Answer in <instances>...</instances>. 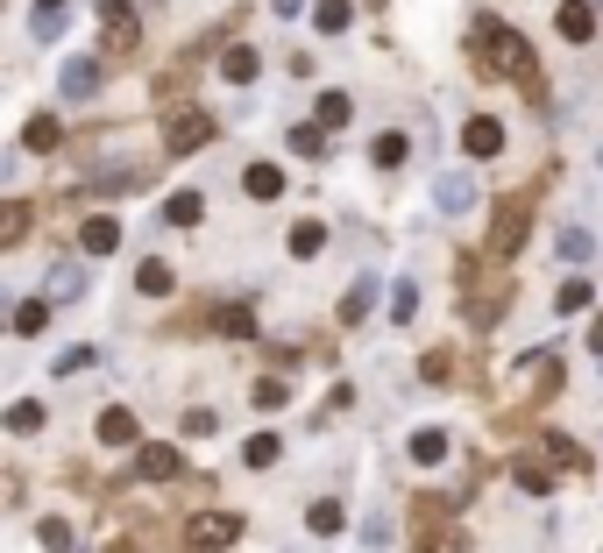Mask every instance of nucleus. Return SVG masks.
I'll return each instance as SVG.
<instances>
[{
	"mask_svg": "<svg viewBox=\"0 0 603 553\" xmlns=\"http://www.w3.org/2000/svg\"><path fill=\"white\" fill-rule=\"evenodd\" d=\"M469 57L483 64V78H518L533 100H547V93H540V64H533V50H525V36L504 29L497 15H476V22H469Z\"/></svg>",
	"mask_w": 603,
	"mask_h": 553,
	"instance_id": "1",
	"label": "nucleus"
},
{
	"mask_svg": "<svg viewBox=\"0 0 603 553\" xmlns=\"http://www.w3.org/2000/svg\"><path fill=\"white\" fill-rule=\"evenodd\" d=\"M525 227H533V192H518V199H504V206H497V227H490V249H497V256H518Z\"/></svg>",
	"mask_w": 603,
	"mask_h": 553,
	"instance_id": "2",
	"label": "nucleus"
},
{
	"mask_svg": "<svg viewBox=\"0 0 603 553\" xmlns=\"http://www.w3.org/2000/svg\"><path fill=\"white\" fill-rule=\"evenodd\" d=\"M206 142H213V121H206V114H192V107L171 114V128H164V149H171V156H192V149H206Z\"/></svg>",
	"mask_w": 603,
	"mask_h": 553,
	"instance_id": "3",
	"label": "nucleus"
},
{
	"mask_svg": "<svg viewBox=\"0 0 603 553\" xmlns=\"http://www.w3.org/2000/svg\"><path fill=\"white\" fill-rule=\"evenodd\" d=\"M100 86H107L100 57H71V64H64V78H57V93H64V100H100Z\"/></svg>",
	"mask_w": 603,
	"mask_h": 553,
	"instance_id": "4",
	"label": "nucleus"
},
{
	"mask_svg": "<svg viewBox=\"0 0 603 553\" xmlns=\"http://www.w3.org/2000/svg\"><path fill=\"white\" fill-rule=\"evenodd\" d=\"M433 206H440V213H469V206H476V178H469V171H440V178H433Z\"/></svg>",
	"mask_w": 603,
	"mask_h": 553,
	"instance_id": "5",
	"label": "nucleus"
},
{
	"mask_svg": "<svg viewBox=\"0 0 603 553\" xmlns=\"http://www.w3.org/2000/svg\"><path fill=\"white\" fill-rule=\"evenodd\" d=\"M100 15H107V50H114V57H128V50L142 43V22H135V8H121V0H107Z\"/></svg>",
	"mask_w": 603,
	"mask_h": 553,
	"instance_id": "6",
	"label": "nucleus"
},
{
	"mask_svg": "<svg viewBox=\"0 0 603 553\" xmlns=\"http://www.w3.org/2000/svg\"><path fill=\"white\" fill-rule=\"evenodd\" d=\"M462 149L476 156V164H490V156H504V121H490V114H476V121L462 128Z\"/></svg>",
	"mask_w": 603,
	"mask_h": 553,
	"instance_id": "7",
	"label": "nucleus"
},
{
	"mask_svg": "<svg viewBox=\"0 0 603 553\" xmlns=\"http://www.w3.org/2000/svg\"><path fill=\"white\" fill-rule=\"evenodd\" d=\"M135 468H142L149 483H171V476H185V454H178V447H164V440H149V447L135 454Z\"/></svg>",
	"mask_w": 603,
	"mask_h": 553,
	"instance_id": "8",
	"label": "nucleus"
},
{
	"mask_svg": "<svg viewBox=\"0 0 603 553\" xmlns=\"http://www.w3.org/2000/svg\"><path fill=\"white\" fill-rule=\"evenodd\" d=\"M228 539H242V518L235 511H206V518H192V546L206 553V546H228Z\"/></svg>",
	"mask_w": 603,
	"mask_h": 553,
	"instance_id": "9",
	"label": "nucleus"
},
{
	"mask_svg": "<svg viewBox=\"0 0 603 553\" xmlns=\"http://www.w3.org/2000/svg\"><path fill=\"white\" fill-rule=\"evenodd\" d=\"M554 29H561V43H589V36H596V15L582 8V0H561V8H554Z\"/></svg>",
	"mask_w": 603,
	"mask_h": 553,
	"instance_id": "10",
	"label": "nucleus"
},
{
	"mask_svg": "<svg viewBox=\"0 0 603 553\" xmlns=\"http://www.w3.org/2000/svg\"><path fill=\"white\" fill-rule=\"evenodd\" d=\"M284 185H291V178H284L277 164H249V171H242V192H249V199H263V206H270V199H284Z\"/></svg>",
	"mask_w": 603,
	"mask_h": 553,
	"instance_id": "11",
	"label": "nucleus"
},
{
	"mask_svg": "<svg viewBox=\"0 0 603 553\" xmlns=\"http://www.w3.org/2000/svg\"><path fill=\"white\" fill-rule=\"evenodd\" d=\"M79 249H86V256H114V249H121V227H114L107 213L86 220V227H79Z\"/></svg>",
	"mask_w": 603,
	"mask_h": 553,
	"instance_id": "12",
	"label": "nucleus"
},
{
	"mask_svg": "<svg viewBox=\"0 0 603 553\" xmlns=\"http://www.w3.org/2000/svg\"><path fill=\"white\" fill-rule=\"evenodd\" d=\"M369 312H376V277H355V284H348V298H341V327L369 320Z\"/></svg>",
	"mask_w": 603,
	"mask_h": 553,
	"instance_id": "13",
	"label": "nucleus"
},
{
	"mask_svg": "<svg viewBox=\"0 0 603 553\" xmlns=\"http://www.w3.org/2000/svg\"><path fill=\"white\" fill-rule=\"evenodd\" d=\"M277 461H284V440L277 433H249L242 440V468H277Z\"/></svg>",
	"mask_w": 603,
	"mask_h": 553,
	"instance_id": "14",
	"label": "nucleus"
},
{
	"mask_svg": "<svg viewBox=\"0 0 603 553\" xmlns=\"http://www.w3.org/2000/svg\"><path fill=\"white\" fill-rule=\"evenodd\" d=\"M220 78H228V86H256V50H249V43H235L228 57H220Z\"/></svg>",
	"mask_w": 603,
	"mask_h": 553,
	"instance_id": "15",
	"label": "nucleus"
},
{
	"mask_svg": "<svg viewBox=\"0 0 603 553\" xmlns=\"http://www.w3.org/2000/svg\"><path fill=\"white\" fill-rule=\"evenodd\" d=\"M199 213H206L199 192H171V199H164V227H199Z\"/></svg>",
	"mask_w": 603,
	"mask_h": 553,
	"instance_id": "16",
	"label": "nucleus"
},
{
	"mask_svg": "<svg viewBox=\"0 0 603 553\" xmlns=\"http://www.w3.org/2000/svg\"><path fill=\"white\" fill-rule=\"evenodd\" d=\"M100 440H107V447H135V412L107 405V412H100Z\"/></svg>",
	"mask_w": 603,
	"mask_h": 553,
	"instance_id": "17",
	"label": "nucleus"
},
{
	"mask_svg": "<svg viewBox=\"0 0 603 553\" xmlns=\"http://www.w3.org/2000/svg\"><path fill=\"white\" fill-rule=\"evenodd\" d=\"M341 525H348V511H341V504H334V497H320V504H313V511H306V532H313V539H334V532H341Z\"/></svg>",
	"mask_w": 603,
	"mask_h": 553,
	"instance_id": "18",
	"label": "nucleus"
},
{
	"mask_svg": "<svg viewBox=\"0 0 603 553\" xmlns=\"http://www.w3.org/2000/svg\"><path fill=\"white\" fill-rule=\"evenodd\" d=\"M554 249H561V263H589V256H596V234H589V227H561Z\"/></svg>",
	"mask_w": 603,
	"mask_h": 553,
	"instance_id": "19",
	"label": "nucleus"
},
{
	"mask_svg": "<svg viewBox=\"0 0 603 553\" xmlns=\"http://www.w3.org/2000/svg\"><path fill=\"white\" fill-rule=\"evenodd\" d=\"M135 291H142V298H171V263H164V256H149V263L135 270Z\"/></svg>",
	"mask_w": 603,
	"mask_h": 553,
	"instance_id": "20",
	"label": "nucleus"
},
{
	"mask_svg": "<svg viewBox=\"0 0 603 553\" xmlns=\"http://www.w3.org/2000/svg\"><path fill=\"white\" fill-rule=\"evenodd\" d=\"M79 291H86V270H79V263H57V270H50V305H71Z\"/></svg>",
	"mask_w": 603,
	"mask_h": 553,
	"instance_id": "21",
	"label": "nucleus"
},
{
	"mask_svg": "<svg viewBox=\"0 0 603 553\" xmlns=\"http://www.w3.org/2000/svg\"><path fill=\"white\" fill-rule=\"evenodd\" d=\"M320 249H327V227H320V220H298V227H291V256H298V263H313Z\"/></svg>",
	"mask_w": 603,
	"mask_h": 553,
	"instance_id": "22",
	"label": "nucleus"
},
{
	"mask_svg": "<svg viewBox=\"0 0 603 553\" xmlns=\"http://www.w3.org/2000/svg\"><path fill=\"white\" fill-rule=\"evenodd\" d=\"M348 22H355V8H348V0H320V8H313V29H320V36H341Z\"/></svg>",
	"mask_w": 603,
	"mask_h": 553,
	"instance_id": "23",
	"label": "nucleus"
},
{
	"mask_svg": "<svg viewBox=\"0 0 603 553\" xmlns=\"http://www.w3.org/2000/svg\"><path fill=\"white\" fill-rule=\"evenodd\" d=\"M348 114H355V100H348V93H320V107H313V121H320V128H348Z\"/></svg>",
	"mask_w": 603,
	"mask_h": 553,
	"instance_id": "24",
	"label": "nucleus"
},
{
	"mask_svg": "<svg viewBox=\"0 0 603 553\" xmlns=\"http://www.w3.org/2000/svg\"><path fill=\"white\" fill-rule=\"evenodd\" d=\"M57 135H64V128H57V114H36V121L22 128V149H36V156H43V149H57Z\"/></svg>",
	"mask_w": 603,
	"mask_h": 553,
	"instance_id": "25",
	"label": "nucleus"
},
{
	"mask_svg": "<svg viewBox=\"0 0 603 553\" xmlns=\"http://www.w3.org/2000/svg\"><path fill=\"white\" fill-rule=\"evenodd\" d=\"M50 327V298H22L15 305V334H43Z\"/></svg>",
	"mask_w": 603,
	"mask_h": 553,
	"instance_id": "26",
	"label": "nucleus"
},
{
	"mask_svg": "<svg viewBox=\"0 0 603 553\" xmlns=\"http://www.w3.org/2000/svg\"><path fill=\"white\" fill-rule=\"evenodd\" d=\"M369 156H376V171H398L405 156H412V142H405V135H376V149H369Z\"/></svg>",
	"mask_w": 603,
	"mask_h": 553,
	"instance_id": "27",
	"label": "nucleus"
},
{
	"mask_svg": "<svg viewBox=\"0 0 603 553\" xmlns=\"http://www.w3.org/2000/svg\"><path fill=\"white\" fill-rule=\"evenodd\" d=\"M22 234H29V206H22V199H8V206H0V242L15 249Z\"/></svg>",
	"mask_w": 603,
	"mask_h": 553,
	"instance_id": "28",
	"label": "nucleus"
},
{
	"mask_svg": "<svg viewBox=\"0 0 603 553\" xmlns=\"http://www.w3.org/2000/svg\"><path fill=\"white\" fill-rule=\"evenodd\" d=\"M589 298H596V291H589L582 277H568V284L554 291V312H561V320H568V312H589Z\"/></svg>",
	"mask_w": 603,
	"mask_h": 553,
	"instance_id": "29",
	"label": "nucleus"
},
{
	"mask_svg": "<svg viewBox=\"0 0 603 553\" xmlns=\"http://www.w3.org/2000/svg\"><path fill=\"white\" fill-rule=\"evenodd\" d=\"M412 461H447V433L440 426H419L412 433Z\"/></svg>",
	"mask_w": 603,
	"mask_h": 553,
	"instance_id": "30",
	"label": "nucleus"
},
{
	"mask_svg": "<svg viewBox=\"0 0 603 553\" xmlns=\"http://www.w3.org/2000/svg\"><path fill=\"white\" fill-rule=\"evenodd\" d=\"M220 334L249 341V334H256V312H249V305H220Z\"/></svg>",
	"mask_w": 603,
	"mask_h": 553,
	"instance_id": "31",
	"label": "nucleus"
},
{
	"mask_svg": "<svg viewBox=\"0 0 603 553\" xmlns=\"http://www.w3.org/2000/svg\"><path fill=\"white\" fill-rule=\"evenodd\" d=\"M291 149H298V156H327V128H320V121L291 128Z\"/></svg>",
	"mask_w": 603,
	"mask_h": 553,
	"instance_id": "32",
	"label": "nucleus"
},
{
	"mask_svg": "<svg viewBox=\"0 0 603 553\" xmlns=\"http://www.w3.org/2000/svg\"><path fill=\"white\" fill-rule=\"evenodd\" d=\"M412 312H419V284H412V277H398V291H391V320L405 327Z\"/></svg>",
	"mask_w": 603,
	"mask_h": 553,
	"instance_id": "33",
	"label": "nucleus"
},
{
	"mask_svg": "<svg viewBox=\"0 0 603 553\" xmlns=\"http://www.w3.org/2000/svg\"><path fill=\"white\" fill-rule=\"evenodd\" d=\"M8 426H15V433H36V426H43V405H36V398L8 405Z\"/></svg>",
	"mask_w": 603,
	"mask_h": 553,
	"instance_id": "34",
	"label": "nucleus"
},
{
	"mask_svg": "<svg viewBox=\"0 0 603 553\" xmlns=\"http://www.w3.org/2000/svg\"><path fill=\"white\" fill-rule=\"evenodd\" d=\"M36 539H43L50 553H71V525H64V518H43V525H36Z\"/></svg>",
	"mask_w": 603,
	"mask_h": 553,
	"instance_id": "35",
	"label": "nucleus"
},
{
	"mask_svg": "<svg viewBox=\"0 0 603 553\" xmlns=\"http://www.w3.org/2000/svg\"><path fill=\"white\" fill-rule=\"evenodd\" d=\"M86 362H93V348H64V355H50V369H57V376H71V369H86Z\"/></svg>",
	"mask_w": 603,
	"mask_h": 553,
	"instance_id": "36",
	"label": "nucleus"
},
{
	"mask_svg": "<svg viewBox=\"0 0 603 553\" xmlns=\"http://www.w3.org/2000/svg\"><path fill=\"white\" fill-rule=\"evenodd\" d=\"M547 447H554V461H561V468H582V461H589V454H582V447H575V440H561V433H554V440H547Z\"/></svg>",
	"mask_w": 603,
	"mask_h": 553,
	"instance_id": "37",
	"label": "nucleus"
},
{
	"mask_svg": "<svg viewBox=\"0 0 603 553\" xmlns=\"http://www.w3.org/2000/svg\"><path fill=\"white\" fill-rule=\"evenodd\" d=\"M518 483L533 490V497H547V490H554V476H547V468H518Z\"/></svg>",
	"mask_w": 603,
	"mask_h": 553,
	"instance_id": "38",
	"label": "nucleus"
},
{
	"mask_svg": "<svg viewBox=\"0 0 603 553\" xmlns=\"http://www.w3.org/2000/svg\"><path fill=\"white\" fill-rule=\"evenodd\" d=\"M256 405H263V412H277V405H284V383H277V376H270V383H256Z\"/></svg>",
	"mask_w": 603,
	"mask_h": 553,
	"instance_id": "39",
	"label": "nucleus"
},
{
	"mask_svg": "<svg viewBox=\"0 0 603 553\" xmlns=\"http://www.w3.org/2000/svg\"><path fill=\"white\" fill-rule=\"evenodd\" d=\"M213 426H220V419H213V412H185V433H192V440H206V433H213Z\"/></svg>",
	"mask_w": 603,
	"mask_h": 553,
	"instance_id": "40",
	"label": "nucleus"
},
{
	"mask_svg": "<svg viewBox=\"0 0 603 553\" xmlns=\"http://www.w3.org/2000/svg\"><path fill=\"white\" fill-rule=\"evenodd\" d=\"M64 8H71V0H36V15H50V22H71Z\"/></svg>",
	"mask_w": 603,
	"mask_h": 553,
	"instance_id": "41",
	"label": "nucleus"
},
{
	"mask_svg": "<svg viewBox=\"0 0 603 553\" xmlns=\"http://www.w3.org/2000/svg\"><path fill=\"white\" fill-rule=\"evenodd\" d=\"M589 348H596V355H603V312H596V327H589Z\"/></svg>",
	"mask_w": 603,
	"mask_h": 553,
	"instance_id": "42",
	"label": "nucleus"
},
{
	"mask_svg": "<svg viewBox=\"0 0 603 553\" xmlns=\"http://www.w3.org/2000/svg\"><path fill=\"white\" fill-rule=\"evenodd\" d=\"M277 15H298V0H277Z\"/></svg>",
	"mask_w": 603,
	"mask_h": 553,
	"instance_id": "43",
	"label": "nucleus"
},
{
	"mask_svg": "<svg viewBox=\"0 0 603 553\" xmlns=\"http://www.w3.org/2000/svg\"><path fill=\"white\" fill-rule=\"evenodd\" d=\"M369 8H384V0H369Z\"/></svg>",
	"mask_w": 603,
	"mask_h": 553,
	"instance_id": "44",
	"label": "nucleus"
},
{
	"mask_svg": "<svg viewBox=\"0 0 603 553\" xmlns=\"http://www.w3.org/2000/svg\"><path fill=\"white\" fill-rule=\"evenodd\" d=\"M596 156H603V149H596Z\"/></svg>",
	"mask_w": 603,
	"mask_h": 553,
	"instance_id": "45",
	"label": "nucleus"
}]
</instances>
